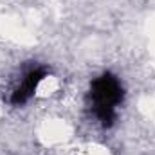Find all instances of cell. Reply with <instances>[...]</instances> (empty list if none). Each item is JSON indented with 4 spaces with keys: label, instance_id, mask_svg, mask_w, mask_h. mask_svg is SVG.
<instances>
[{
    "label": "cell",
    "instance_id": "cell-1",
    "mask_svg": "<svg viewBox=\"0 0 155 155\" xmlns=\"http://www.w3.org/2000/svg\"><path fill=\"white\" fill-rule=\"evenodd\" d=\"M123 97H124V88L116 74L103 72L92 79L88 90V105L101 126L108 128L116 123L117 110L123 103Z\"/></svg>",
    "mask_w": 155,
    "mask_h": 155
},
{
    "label": "cell",
    "instance_id": "cell-2",
    "mask_svg": "<svg viewBox=\"0 0 155 155\" xmlns=\"http://www.w3.org/2000/svg\"><path fill=\"white\" fill-rule=\"evenodd\" d=\"M45 78H47V69H43V67H31L29 71H25L22 79L16 83V87L11 92V97H9L11 105L22 107L27 101H31V97L36 94L38 87Z\"/></svg>",
    "mask_w": 155,
    "mask_h": 155
}]
</instances>
